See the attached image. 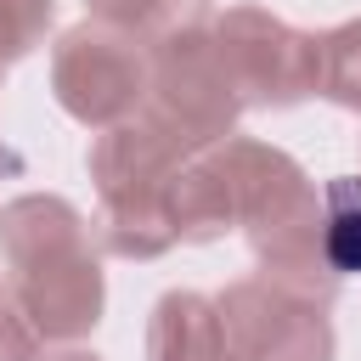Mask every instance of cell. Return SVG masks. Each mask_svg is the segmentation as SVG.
Returning a JSON list of instances; mask_svg holds the SVG:
<instances>
[{
  "label": "cell",
  "instance_id": "obj_1",
  "mask_svg": "<svg viewBox=\"0 0 361 361\" xmlns=\"http://www.w3.org/2000/svg\"><path fill=\"white\" fill-rule=\"evenodd\" d=\"M6 293L39 333V344H73L102 322L96 231L68 197L28 192L0 209Z\"/></svg>",
  "mask_w": 361,
  "mask_h": 361
},
{
  "label": "cell",
  "instance_id": "obj_2",
  "mask_svg": "<svg viewBox=\"0 0 361 361\" xmlns=\"http://www.w3.org/2000/svg\"><path fill=\"white\" fill-rule=\"evenodd\" d=\"M197 147L164 124L152 107L130 113L124 124L113 130H96L85 164H90V180H96V243L118 259H158L175 248V226H169V209H164V192H169V175L192 158Z\"/></svg>",
  "mask_w": 361,
  "mask_h": 361
},
{
  "label": "cell",
  "instance_id": "obj_3",
  "mask_svg": "<svg viewBox=\"0 0 361 361\" xmlns=\"http://www.w3.org/2000/svg\"><path fill=\"white\" fill-rule=\"evenodd\" d=\"M333 293L338 276L254 271L214 293L237 361H333Z\"/></svg>",
  "mask_w": 361,
  "mask_h": 361
},
{
  "label": "cell",
  "instance_id": "obj_4",
  "mask_svg": "<svg viewBox=\"0 0 361 361\" xmlns=\"http://www.w3.org/2000/svg\"><path fill=\"white\" fill-rule=\"evenodd\" d=\"M147 56H152L147 107L164 124H175L192 147L226 141L237 113H243V102L231 96V85L220 73V56H214V6L209 0H186L147 39Z\"/></svg>",
  "mask_w": 361,
  "mask_h": 361
},
{
  "label": "cell",
  "instance_id": "obj_5",
  "mask_svg": "<svg viewBox=\"0 0 361 361\" xmlns=\"http://www.w3.org/2000/svg\"><path fill=\"white\" fill-rule=\"evenodd\" d=\"M147 90H152V56L124 28L85 17L51 45V96L68 118L90 130H113L130 113H141Z\"/></svg>",
  "mask_w": 361,
  "mask_h": 361
},
{
  "label": "cell",
  "instance_id": "obj_6",
  "mask_svg": "<svg viewBox=\"0 0 361 361\" xmlns=\"http://www.w3.org/2000/svg\"><path fill=\"white\" fill-rule=\"evenodd\" d=\"M214 56L243 107H293L316 96V34H299L265 6L214 11Z\"/></svg>",
  "mask_w": 361,
  "mask_h": 361
},
{
  "label": "cell",
  "instance_id": "obj_7",
  "mask_svg": "<svg viewBox=\"0 0 361 361\" xmlns=\"http://www.w3.org/2000/svg\"><path fill=\"white\" fill-rule=\"evenodd\" d=\"M147 361H237L220 305L197 288H169L147 322Z\"/></svg>",
  "mask_w": 361,
  "mask_h": 361
},
{
  "label": "cell",
  "instance_id": "obj_8",
  "mask_svg": "<svg viewBox=\"0 0 361 361\" xmlns=\"http://www.w3.org/2000/svg\"><path fill=\"white\" fill-rule=\"evenodd\" d=\"M322 192V265L327 276H361V175H333Z\"/></svg>",
  "mask_w": 361,
  "mask_h": 361
},
{
  "label": "cell",
  "instance_id": "obj_9",
  "mask_svg": "<svg viewBox=\"0 0 361 361\" xmlns=\"http://www.w3.org/2000/svg\"><path fill=\"white\" fill-rule=\"evenodd\" d=\"M316 96L361 113V17L316 34Z\"/></svg>",
  "mask_w": 361,
  "mask_h": 361
},
{
  "label": "cell",
  "instance_id": "obj_10",
  "mask_svg": "<svg viewBox=\"0 0 361 361\" xmlns=\"http://www.w3.org/2000/svg\"><path fill=\"white\" fill-rule=\"evenodd\" d=\"M56 17V0H0V73L23 62Z\"/></svg>",
  "mask_w": 361,
  "mask_h": 361
},
{
  "label": "cell",
  "instance_id": "obj_11",
  "mask_svg": "<svg viewBox=\"0 0 361 361\" xmlns=\"http://www.w3.org/2000/svg\"><path fill=\"white\" fill-rule=\"evenodd\" d=\"M90 6V17L96 23H107V28H124V34H135L141 45L186 6V0H85Z\"/></svg>",
  "mask_w": 361,
  "mask_h": 361
},
{
  "label": "cell",
  "instance_id": "obj_12",
  "mask_svg": "<svg viewBox=\"0 0 361 361\" xmlns=\"http://www.w3.org/2000/svg\"><path fill=\"white\" fill-rule=\"evenodd\" d=\"M0 361H39V333L6 293V276H0Z\"/></svg>",
  "mask_w": 361,
  "mask_h": 361
},
{
  "label": "cell",
  "instance_id": "obj_13",
  "mask_svg": "<svg viewBox=\"0 0 361 361\" xmlns=\"http://www.w3.org/2000/svg\"><path fill=\"white\" fill-rule=\"evenodd\" d=\"M0 175H23V152H11L6 141H0Z\"/></svg>",
  "mask_w": 361,
  "mask_h": 361
},
{
  "label": "cell",
  "instance_id": "obj_14",
  "mask_svg": "<svg viewBox=\"0 0 361 361\" xmlns=\"http://www.w3.org/2000/svg\"><path fill=\"white\" fill-rule=\"evenodd\" d=\"M45 361H102V355H90V350H62V355H45Z\"/></svg>",
  "mask_w": 361,
  "mask_h": 361
}]
</instances>
